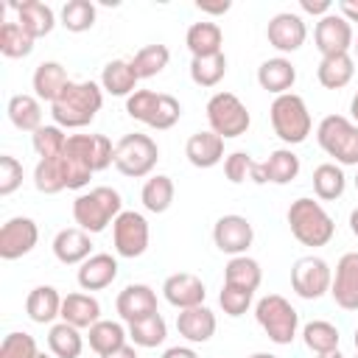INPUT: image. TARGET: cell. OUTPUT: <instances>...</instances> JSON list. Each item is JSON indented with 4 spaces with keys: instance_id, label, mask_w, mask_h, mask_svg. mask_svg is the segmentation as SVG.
Returning a JSON list of instances; mask_svg holds the SVG:
<instances>
[{
    "instance_id": "cell-1",
    "label": "cell",
    "mask_w": 358,
    "mask_h": 358,
    "mask_svg": "<svg viewBox=\"0 0 358 358\" xmlns=\"http://www.w3.org/2000/svg\"><path fill=\"white\" fill-rule=\"evenodd\" d=\"M103 106V87L98 81H70L67 90L50 103L53 123L62 129H84Z\"/></svg>"
},
{
    "instance_id": "cell-2",
    "label": "cell",
    "mask_w": 358,
    "mask_h": 358,
    "mask_svg": "<svg viewBox=\"0 0 358 358\" xmlns=\"http://www.w3.org/2000/svg\"><path fill=\"white\" fill-rule=\"evenodd\" d=\"M123 213V199L115 187H90L87 193H78L73 201V221L78 229L98 235L103 232L109 224H115V218Z\"/></svg>"
},
{
    "instance_id": "cell-3",
    "label": "cell",
    "mask_w": 358,
    "mask_h": 358,
    "mask_svg": "<svg viewBox=\"0 0 358 358\" xmlns=\"http://www.w3.org/2000/svg\"><path fill=\"white\" fill-rule=\"evenodd\" d=\"M285 218H288L291 235L302 246H313V249L316 246H327L333 241V235H336V221L310 196H299L296 201H291Z\"/></svg>"
},
{
    "instance_id": "cell-4",
    "label": "cell",
    "mask_w": 358,
    "mask_h": 358,
    "mask_svg": "<svg viewBox=\"0 0 358 358\" xmlns=\"http://www.w3.org/2000/svg\"><path fill=\"white\" fill-rule=\"evenodd\" d=\"M268 117H271L274 134H277L285 145H299V143H305L308 134H310V129H313L308 103H305V98L296 95V92L277 95V98L271 101Z\"/></svg>"
},
{
    "instance_id": "cell-5",
    "label": "cell",
    "mask_w": 358,
    "mask_h": 358,
    "mask_svg": "<svg viewBox=\"0 0 358 358\" xmlns=\"http://www.w3.org/2000/svg\"><path fill=\"white\" fill-rule=\"evenodd\" d=\"M126 115L131 120L145 123L148 129L165 131L179 123L182 117V103L168 95V92H154V90H137L126 98Z\"/></svg>"
},
{
    "instance_id": "cell-6",
    "label": "cell",
    "mask_w": 358,
    "mask_h": 358,
    "mask_svg": "<svg viewBox=\"0 0 358 358\" xmlns=\"http://www.w3.org/2000/svg\"><path fill=\"white\" fill-rule=\"evenodd\" d=\"M255 319L263 327V333L268 336V341H274L280 347L291 344L296 338V333H299V313L280 294L260 296L257 305H255Z\"/></svg>"
},
{
    "instance_id": "cell-7",
    "label": "cell",
    "mask_w": 358,
    "mask_h": 358,
    "mask_svg": "<svg viewBox=\"0 0 358 358\" xmlns=\"http://www.w3.org/2000/svg\"><path fill=\"white\" fill-rule=\"evenodd\" d=\"M316 140L336 165H358V123L344 115H327L316 126Z\"/></svg>"
},
{
    "instance_id": "cell-8",
    "label": "cell",
    "mask_w": 358,
    "mask_h": 358,
    "mask_svg": "<svg viewBox=\"0 0 358 358\" xmlns=\"http://www.w3.org/2000/svg\"><path fill=\"white\" fill-rule=\"evenodd\" d=\"M207 123H210V131H215L218 137L224 140H235V137H243L252 126V115L246 109V103L235 95V92H215L210 101H207Z\"/></svg>"
},
{
    "instance_id": "cell-9",
    "label": "cell",
    "mask_w": 358,
    "mask_h": 358,
    "mask_svg": "<svg viewBox=\"0 0 358 358\" xmlns=\"http://www.w3.org/2000/svg\"><path fill=\"white\" fill-rule=\"evenodd\" d=\"M157 159H159V145L148 134L134 131V134H123L115 143V168L129 179L151 176Z\"/></svg>"
},
{
    "instance_id": "cell-10",
    "label": "cell",
    "mask_w": 358,
    "mask_h": 358,
    "mask_svg": "<svg viewBox=\"0 0 358 358\" xmlns=\"http://www.w3.org/2000/svg\"><path fill=\"white\" fill-rule=\"evenodd\" d=\"M333 285V268L324 257L305 255L291 266V288L302 299H319L330 294Z\"/></svg>"
},
{
    "instance_id": "cell-11",
    "label": "cell",
    "mask_w": 358,
    "mask_h": 358,
    "mask_svg": "<svg viewBox=\"0 0 358 358\" xmlns=\"http://www.w3.org/2000/svg\"><path fill=\"white\" fill-rule=\"evenodd\" d=\"M148 238H151V229H148V221L143 213L137 210H123L115 224H112V243H115V252L120 257H140L145 255L148 249Z\"/></svg>"
},
{
    "instance_id": "cell-12",
    "label": "cell",
    "mask_w": 358,
    "mask_h": 358,
    "mask_svg": "<svg viewBox=\"0 0 358 358\" xmlns=\"http://www.w3.org/2000/svg\"><path fill=\"white\" fill-rule=\"evenodd\" d=\"M64 154L76 157L92 173H98L115 162V145L106 134H70Z\"/></svg>"
},
{
    "instance_id": "cell-13",
    "label": "cell",
    "mask_w": 358,
    "mask_h": 358,
    "mask_svg": "<svg viewBox=\"0 0 358 358\" xmlns=\"http://www.w3.org/2000/svg\"><path fill=\"white\" fill-rule=\"evenodd\" d=\"M252 241H255V227L249 224L246 215L227 213V215H221L213 224V243H215L218 252H224L229 257L246 255V249L252 246Z\"/></svg>"
},
{
    "instance_id": "cell-14",
    "label": "cell",
    "mask_w": 358,
    "mask_h": 358,
    "mask_svg": "<svg viewBox=\"0 0 358 358\" xmlns=\"http://www.w3.org/2000/svg\"><path fill=\"white\" fill-rule=\"evenodd\" d=\"M313 42H316V50L324 56H338V53H350V48L355 45V34H352V25L338 14V11H330L324 14L316 28H313Z\"/></svg>"
},
{
    "instance_id": "cell-15",
    "label": "cell",
    "mask_w": 358,
    "mask_h": 358,
    "mask_svg": "<svg viewBox=\"0 0 358 358\" xmlns=\"http://www.w3.org/2000/svg\"><path fill=\"white\" fill-rule=\"evenodd\" d=\"M39 243V227L28 215H14L0 227V257L3 260H17Z\"/></svg>"
},
{
    "instance_id": "cell-16",
    "label": "cell",
    "mask_w": 358,
    "mask_h": 358,
    "mask_svg": "<svg viewBox=\"0 0 358 358\" xmlns=\"http://www.w3.org/2000/svg\"><path fill=\"white\" fill-rule=\"evenodd\" d=\"M299 157L291 148H277L263 162H252L249 179L257 185H288L299 176Z\"/></svg>"
},
{
    "instance_id": "cell-17",
    "label": "cell",
    "mask_w": 358,
    "mask_h": 358,
    "mask_svg": "<svg viewBox=\"0 0 358 358\" xmlns=\"http://www.w3.org/2000/svg\"><path fill=\"white\" fill-rule=\"evenodd\" d=\"M266 39H268V45H271L274 50H280V53H294V50H299V48L305 45V39H308V25H305V20H302L299 14H294V11H280V14H274V17L268 20V25H266Z\"/></svg>"
},
{
    "instance_id": "cell-18",
    "label": "cell",
    "mask_w": 358,
    "mask_h": 358,
    "mask_svg": "<svg viewBox=\"0 0 358 358\" xmlns=\"http://www.w3.org/2000/svg\"><path fill=\"white\" fill-rule=\"evenodd\" d=\"M330 296L341 310H358V252H347L338 257Z\"/></svg>"
},
{
    "instance_id": "cell-19",
    "label": "cell",
    "mask_w": 358,
    "mask_h": 358,
    "mask_svg": "<svg viewBox=\"0 0 358 358\" xmlns=\"http://www.w3.org/2000/svg\"><path fill=\"white\" fill-rule=\"evenodd\" d=\"M115 308H117V316H120L126 324L140 322V319H145V316H151V313H159V310H157V291H154L151 285H145V282H129V285L117 294Z\"/></svg>"
},
{
    "instance_id": "cell-20",
    "label": "cell",
    "mask_w": 358,
    "mask_h": 358,
    "mask_svg": "<svg viewBox=\"0 0 358 358\" xmlns=\"http://www.w3.org/2000/svg\"><path fill=\"white\" fill-rule=\"evenodd\" d=\"M162 296H165L168 305L185 310V308L204 305L207 288H204L201 277H196V274H190V271H176V274H171V277L162 282Z\"/></svg>"
},
{
    "instance_id": "cell-21",
    "label": "cell",
    "mask_w": 358,
    "mask_h": 358,
    "mask_svg": "<svg viewBox=\"0 0 358 358\" xmlns=\"http://www.w3.org/2000/svg\"><path fill=\"white\" fill-rule=\"evenodd\" d=\"M115 277H117V257H112L109 252H95L76 271L81 291H103L115 282Z\"/></svg>"
},
{
    "instance_id": "cell-22",
    "label": "cell",
    "mask_w": 358,
    "mask_h": 358,
    "mask_svg": "<svg viewBox=\"0 0 358 358\" xmlns=\"http://www.w3.org/2000/svg\"><path fill=\"white\" fill-rule=\"evenodd\" d=\"M215 313L207 305H196V308H185L176 313V330L185 341L190 344H204L215 336Z\"/></svg>"
},
{
    "instance_id": "cell-23",
    "label": "cell",
    "mask_w": 358,
    "mask_h": 358,
    "mask_svg": "<svg viewBox=\"0 0 358 358\" xmlns=\"http://www.w3.org/2000/svg\"><path fill=\"white\" fill-rule=\"evenodd\" d=\"M53 255L59 263L64 266H81L87 257H92V241L90 232L78 229V227H67L59 229L53 238Z\"/></svg>"
},
{
    "instance_id": "cell-24",
    "label": "cell",
    "mask_w": 358,
    "mask_h": 358,
    "mask_svg": "<svg viewBox=\"0 0 358 358\" xmlns=\"http://www.w3.org/2000/svg\"><path fill=\"white\" fill-rule=\"evenodd\" d=\"M257 84L271 92L274 98L277 95H285L291 92V87L296 84V67L291 64V59L285 56H274V59H266L260 67H257Z\"/></svg>"
},
{
    "instance_id": "cell-25",
    "label": "cell",
    "mask_w": 358,
    "mask_h": 358,
    "mask_svg": "<svg viewBox=\"0 0 358 358\" xmlns=\"http://www.w3.org/2000/svg\"><path fill=\"white\" fill-rule=\"evenodd\" d=\"M185 157L193 168H213L224 159V137L215 131H196L185 143Z\"/></svg>"
},
{
    "instance_id": "cell-26",
    "label": "cell",
    "mask_w": 358,
    "mask_h": 358,
    "mask_svg": "<svg viewBox=\"0 0 358 358\" xmlns=\"http://www.w3.org/2000/svg\"><path fill=\"white\" fill-rule=\"evenodd\" d=\"M62 322L78 327V330H90L95 322H101V302L92 296V294H84V291H76V294H67L62 299Z\"/></svg>"
},
{
    "instance_id": "cell-27",
    "label": "cell",
    "mask_w": 358,
    "mask_h": 358,
    "mask_svg": "<svg viewBox=\"0 0 358 358\" xmlns=\"http://www.w3.org/2000/svg\"><path fill=\"white\" fill-rule=\"evenodd\" d=\"M17 8V22L25 34H31L34 39L48 36L56 28V14L48 3L42 0H25V3H14Z\"/></svg>"
},
{
    "instance_id": "cell-28",
    "label": "cell",
    "mask_w": 358,
    "mask_h": 358,
    "mask_svg": "<svg viewBox=\"0 0 358 358\" xmlns=\"http://www.w3.org/2000/svg\"><path fill=\"white\" fill-rule=\"evenodd\" d=\"M137 81H140V76H137L131 59H112L103 64V73H101L103 92L117 95V98H129L131 92H137Z\"/></svg>"
},
{
    "instance_id": "cell-29",
    "label": "cell",
    "mask_w": 358,
    "mask_h": 358,
    "mask_svg": "<svg viewBox=\"0 0 358 358\" xmlns=\"http://www.w3.org/2000/svg\"><path fill=\"white\" fill-rule=\"evenodd\" d=\"M70 81H73V78L67 76L64 64H59V62H42V64H36L34 78H31L34 95H36L39 101H48V103H53V101L67 90Z\"/></svg>"
},
{
    "instance_id": "cell-30",
    "label": "cell",
    "mask_w": 358,
    "mask_h": 358,
    "mask_svg": "<svg viewBox=\"0 0 358 358\" xmlns=\"http://www.w3.org/2000/svg\"><path fill=\"white\" fill-rule=\"evenodd\" d=\"M62 299L64 296L53 285H36L25 299V313L36 324H50L53 319L62 316Z\"/></svg>"
},
{
    "instance_id": "cell-31",
    "label": "cell",
    "mask_w": 358,
    "mask_h": 358,
    "mask_svg": "<svg viewBox=\"0 0 358 358\" xmlns=\"http://www.w3.org/2000/svg\"><path fill=\"white\" fill-rule=\"evenodd\" d=\"M185 45L190 50L193 59H201V56H215V53H224L221 45H224V31L218 22H193L185 34Z\"/></svg>"
},
{
    "instance_id": "cell-32",
    "label": "cell",
    "mask_w": 358,
    "mask_h": 358,
    "mask_svg": "<svg viewBox=\"0 0 358 358\" xmlns=\"http://www.w3.org/2000/svg\"><path fill=\"white\" fill-rule=\"evenodd\" d=\"M352 76H355V59L350 53L324 56L316 67V78L324 90H341L352 81Z\"/></svg>"
},
{
    "instance_id": "cell-33",
    "label": "cell",
    "mask_w": 358,
    "mask_h": 358,
    "mask_svg": "<svg viewBox=\"0 0 358 358\" xmlns=\"http://www.w3.org/2000/svg\"><path fill=\"white\" fill-rule=\"evenodd\" d=\"M260 282H263V268L249 255L229 257V263L224 266V285H235V288H243V291H257Z\"/></svg>"
},
{
    "instance_id": "cell-34",
    "label": "cell",
    "mask_w": 358,
    "mask_h": 358,
    "mask_svg": "<svg viewBox=\"0 0 358 358\" xmlns=\"http://www.w3.org/2000/svg\"><path fill=\"white\" fill-rule=\"evenodd\" d=\"M8 120L14 123V129L20 131H36L42 126V103L36 95L20 92L8 98Z\"/></svg>"
},
{
    "instance_id": "cell-35",
    "label": "cell",
    "mask_w": 358,
    "mask_h": 358,
    "mask_svg": "<svg viewBox=\"0 0 358 358\" xmlns=\"http://www.w3.org/2000/svg\"><path fill=\"white\" fill-rule=\"evenodd\" d=\"M173 196H176V187H173V179L165 176V173H154L145 179L143 190H140V201L148 213H168L171 204H173Z\"/></svg>"
},
{
    "instance_id": "cell-36",
    "label": "cell",
    "mask_w": 358,
    "mask_h": 358,
    "mask_svg": "<svg viewBox=\"0 0 358 358\" xmlns=\"http://www.w3.org/2000/svg\"><path fill=\"white\" fill-rule=\"evenodd\" d=\"M87 338H90V350H95L98 358H101V355H109L112 350L129 344L126 341L129 338V327H123L120 322H112V319H101V322H95L90 327Z\"/></svg>"
},
{
    "instance_id": "cell-37",
    "label": "cell",
    "mask_w": 358,
    "mask_h": 358,
    "mask_svg": "<svg viewBox=\"0 0 358 358\" xmlns=\"http://www.w3.org/2000/svg\"><path fill=\"white\" fill-rule=\"evenodd\" d=\"M48 350L53 358H78L84 350V336L67 322H56L48 330Z\"/></svg>"
},
{
    "instance_id": "cell-38",
    "label": "cell",
    "mask_w": 358,
    "mask_h": 358,
    "mask_svg": "<svg viewBox=\"0 0 358 358\" xmlns=\"http://www.w3.org/2000/svg\"><path fill=\"white\" fill-rule=\"evenodd\" d=\"M344 187H347V176H344L341 165L322 162V165L313 168V193H316V199L336 201V199H341Z\"/></svg>"
},
{
    "instance_id": "cell-39",
    "label": "cell",
    "mask_w": 358,
    "mask_h": 358,
    "mask_svg": "<svg viewBox=\"0 0 358 358\" xmlns=\"http://www.w3.org/2000/svg\"><path fill=\"white\" fill-rule=\"evenodd\" d=\"M34 185H36V190L45 193V196H53V193L67 190V173H64L62 154L36 162V168H34Z\"/></svg>"
},
{
    "instance_id": "cell-40",
    "label": "cell",
    "mask_w": 358,
    "mask_h": 358,
    "mask_svg": "<svg viewBox=\"0 0 358 358\" xmlns=\"http://www.w3.org/2000/svg\"><path fill=\"white\" fill-rule=\"evenodd\" d=\"M129 338H131L134 347H143V350L159 347L168 338V324H165L162 313H151L140 322H131L129 324Z\"/></svg>"
},
{
    "instance_id": "cell-41",
    "label": "cell",
    "mask_w": 358,
    "mask_h": 358,
    "mask_svg": "<svg viewBox=\"0 0 358 358\" xmlns=\"http://www.w3.org/2000/svg\"><path fill=\"white\" fill-rule=\"evenodd\" d=\"M302 341H305V347H308L310 352L322 355V352L338 350L341 336H338V327H336V324H330V322H324V319H313V322H308V324L302 327Z\"/></svg>"
},
{
    "instance_id": "cell-42",
    "label": "cell",
    "mask_w": 358,
    "mask_h": 358,
    "mask_svg": "<svg viewBox=\"0 0 358 358\" xmlns=\"http://www.w3.org/2000/svg\"><path fill=\"white\" fill-rule=\"evenodd\" d=\"M227 76V56L215 53V56H201V59H190V78L196 87H218L221 78Z\"/></svg>"
},
{
    "instance_id": "cell-43",
    "label": "cell",
    "mask_w": 358,
    "mask_h": 358,
    "mask_svg": "<svg viewBox=\"0 0 358 358\" xmlns=\"http://www.w3.org/2000/svg\"><path fill=\"white\" fill-rule=\"evenodd\" d=\"M62 25L70 31V34H84V31H90L92 25H95V20H98V8H95V3H90V0H67L64 6H62Z\"/></svg>"
},
{
    "instance_id": "cell-44",
    "label": "cell",
    "mask_w": 358,
    "mask_h": 358,
    "mask_svg": "<svg viewBox=\"0 0 358 358\" xmlns=\"http://www.w3.org/2000/svg\"><path fill=\"white\" fill-rule=\"evenodd\" d=\"M34 36L20 28V22H3L0 25V53L6 59H25L34 50Z\"/></svg>"
},
{
    "instance_id": "cell-45",
    "label": "cell",
    "mask_w": 358,
    "mask_h": 358,
    "mask_svg": "<svg viewBox=\"0 0 358 358\" xmlns=\"http://www.w3.org/2000/svg\"><path fill=\"white\" fill-rule=\"evenodd\" d=\"M168 62H171V50H168V45H159V42L140 48V50L134 53V59H131V64H134V70H137L140 78H154V76H159V73L168 67Z\"/></svg>"
},
{
    "instance_id": "cell-46",
    "label": "cell",
    "mask_w": 358,
    "mask_h": 358,
    "mask_svg": "<svg viewBox=\"0 0 358 358\" xmlns=\"http://www.w3.org/2000/svg\"><path fill=\"white\" fill-rule=\"evenodd\" d=\"M31 143H34V151L39 154V159H50V157H59L67 145V134L62 126L50 123V126H39L34 134H31Z\"/></svg>"
},
{
    "instance_id": "cell-47",
    "label": "cell",
    "mask_w": 358,
    "mask_h": 358,
    "mask_svg": "<svg viewBox=\"0 0 358 358\" xmlns=\"http://www.w3.org/2000/svg\"><path fill=\"white\" fill-rule=\"evenodd\" d=\"M36 355H39L36 338L31 333H22V330L8 333L0 344V358H36Z\"/></svg>"
},
{
    "instance_id": "cell-48",
    "label": "cell",
    "mask_w": 358,
    "mask_h": 358,
    "mask_svg": "<svg viewBox=\"0 0 358 358\" xmlns=\"http://www.w3.org/2000/svg\"><path fill=\"white\" fill-rule=\"evenodd\" d=\"M252 296H255V291H243V288H235V285H224L221 294H218V305L224 308L227 316L238 319V316H243V313L249 310Z\"/></svg>"
},
{
    "instance_id": "cell-49",
    "label": "cell",
    "mask_w": 358,
    "mask_h": 358,
    "mask_svg": "<svg viewBox=\"0 0 358 358\" xmlns=\"http://www.w3.org/2000/svg\"><path fill=\"white\" fill-rule=\"evenodd\" d=\"M22 185V162L11 154L0 157V196H11Z\"/></svg>"
},
{
    "instance_id": "cell-50",
    "label": "cell",
    "mask_w": 358,
    "mask_h": 358,
    "mask_svg": "<svg viewBox=\"0 0 358 358\" xmlns=\"http://www.w3.org/2000/svg\"><path fill=\"white\" fill-rule=\"evenodd\" d=\"M252 157L246 151H232L224 157V176L232 182V185H241L249 173H252Z\"/></svg>"
},
{
    "instance_id": "cell-51",
    "label": "cell",
    "mask_w": 358,
    "mask_h": 358,
    "mask_svg": "<svg viewBox=\"0 0 358 358\" xmlns=\"http://www.w3.org/2000/svg\"><path fill=\"white\" fill-rule=\"evenodd\" d=\"M299 8L305 11V14H313V17H324V14H330L333 11V3L330 0H299Z\"/></svg>"
},
{
    "instance_id": "cell-52",
    "label": "cell",
    "mask_w": 358,
    "mask_h": 358,
    "mask_svg": "<svg viewBox=\"0 0 358 358\" xmlns=\"http://www.w3.org/2000/svg\"><path fill=\"white\" fill-rule=\"evenodd\" d=\"M196 8H199L201 14H215V17H218V14H227V11L232 8V3H229V0H218V3H204V0H199Z\"/></svg>"
},
{
    "instance_id": "cell-53",
    "label": "cell",
    "mask_w": 358,
    "mask_h": 358,
    "mask_svg": "<svg viewBox=\"0 0 358 358\" xmlns=\"http://www.w3.org/2000/svg\"><path fill=\"white\" fill-rule=\"evenodd\" d=\"M336 11L352 25V22H358V0H341L338 6H336Z\"/></svg>"
},
{
    "instance_id": "cell-54",
    "label": "cell",
    "mask_w": 358,
    "mask_h": 358,
    "mask_svg": "<svg viewBox=\"0 0 358 358\" xmlns=\"http://www.w3.org/2000/svg\"><path fill=\"white\" fill-rule=\"evenodd\" d=\"M162 358H199V352L193 347H185V344H176V347H168L162 352Z\"/></svg>"
},
{
    "instance_id": "cell-55",
    "label": "cell",
    "mask_w": 358,
    "mask_h": 358,
    "mask_svg": "<svg viewBox=\"0 0 358 358\" xmlns=\"http://www.w3.org/2000/svg\"><path fill=\"white\" fill-rule=\"evenodd\" d=\"M101 358H137V347L134 344H123L117 350H112L109 355H101Z\"/></svg>"
},
{
    "instance_id": "cell-56",
    "label": "cell",
    "mask_w": 358,
    "mask_h": 358,
    "mask_svg": "<svg viewBox=\"0 0 358 358\" xmlns=\"http://www.w3.org/2000/svg\"><path fill=\"white\" fill-rule=\"evenodd\" d=\"M350 232H352V235L358 238V207H355V210L350 213Z\"/></svg>"
},
{
    "instance_id": "cell-57",
    "label": "cell",
    "mask_w": 358,
    "mask_h": 358,
    "mask_svg": "<svg viewBox=\"0 0 358 358\" xmlns=\"http://www.w3.org/2000/svg\"><path fill=\"white\" fill-rule=\"evenodd\" d=\"M350 115H352V123H358V92H355L352 101H350Z\"/></svg>"
},
{
    "instance_id": "cell-58",
    "label": "cell",
    "mask_w": 358,
    "mask_h": 358,
    "mask_svg": "<svg viewBox=\"0 0 358 358\" xmlns=\"http://www.w3.org/2000/svg\"><path fill=\"white\" fill-rule=\"evenodd\" d=\"M316 358H344L338 350H333V352H322V355H316Z\"/></svg>"
},
{
    "instance_id": "cell-59",
    "label": "cell",
    "mask_w": 358,
    "mask_h": 358,
    "mask_svg": "<svg viewBox=\"0 0 358 358\" xmlns=\"http://www.w3.org/2000/svg\"><path fill=\"white\" fill-rule=\"evenodd\" d=\"M246 358H277L274 352H252V355H246Z\"/></svg>"
},
{
    "instance_id": "cell-60",
    "label": "cell",
    "mask_w": 358,
    "mask_h": 358,
    "mask_svg": "<svg viewBox=\"0 0 358 358\" xmlns=\"http://www.w3.org/2000/svg\"><path fill=\"white\" fill-rule=\"evenodd\" d=\"M352 50H355V59H358V36H355V45H352Z\"/></svg>"
},
{
    "instance_id": "cell-61",
    "label": "cell",
    "mask_w": 358,
    "mask_h": 358,
    "mask_svg": "<svg viewBox=\"0 0 358 358\" xmlns=\"http://www.w3.org/2000/svg\"><path fill=\"white\" fill-rule=\"evenodd\" d=\"M355 350H358V327H355Z\"/></svg>"
},
{
    "instance_id": "cell-62",
    "label": "cell",
    "mask_w": 358,
    "mask_h": 358,
    "mask_svg": "<svg viewBox=\"0 0 358 358\" xmlns=\"http://www.w3.org/2000/svg\"><path fill=\"white\" fill-rule=\"evenodd\" d=\"M36 358H50V355H45V352H39V355H36Z\"/></svg>"
},
{
    "instance_id": "cell-63",
    "label": "cell",
    "mask_w": 358,
    "mask_h": 358,
    "mask_svg": "<svg viewBox=\"0 0 358 358\" xmlns=\"http://www.w3.org/2000/svg\"><path fill=\"white\" fill-rule=\"evenodd\" d=\"M355 190H358V173H355Z\"/></svg>"
},
{
    "instance_id": "cell-64",
    "label": "cell",
    "mask_w": 358,
    "mask_h": 358,
    "mask_svg": "<svg viewBox=\"0 0 358 358\" xmlns=\"http://www.w3.org/2000/svg\"><path fill=\"white\" fill-rule=\"evenodd\" d=\"M355 358H358V355H355Z\"/></svg>"
}]
</instances>
